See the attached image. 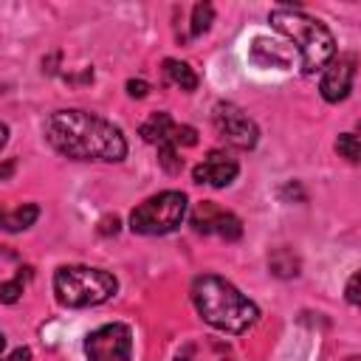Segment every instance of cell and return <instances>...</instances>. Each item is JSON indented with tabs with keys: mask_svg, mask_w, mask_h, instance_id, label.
Listing matches in <instances>:
<instances>
[{
	"mask_svg": "<svg viewBox=\"0 0 361 361\" xmlns=\"http://www.w3.org/2000/svg\"><path fill=\"white\" fill-rule=\"evenodd\" d=\"M45 141L71 161H104L116 164L127 155L121 130L87 110H56L45 118Z\"/></svg>",
	"mask_w": 361,
	"mask_h": 361,
	"instance_id": "obj_1",
	"label": "cell"
},
{
	"mask_svg": "<svg viewBox=\"0 0 361 361\" xmlns=\"http://www.w3.org/2000/svg\"><path fill=\"white\" fill-rule=\"evenodd\" d=\"M192 302L197 316L223 333H245L259 319V307L217 274H203L192 282Z\"/></svg>",
	"mask_w": 361,
	"mask_h": 361,
	"instance_id": "obj_2",
	"label": "cell"
},
{
	"mask_svg": "<svg viewBox=\"0 0 361 361\" xmlns=\"http://www.w3.org/2000/svg\"><path fill=\"white\" fill-rule=\"evenodd\" d=\"M268 20L274 23V28L279 34H285L299 48V54H302V71L305 73L324 71V65L336 56V37H333V31L322 20L305 14L302 8L276 6V8H271V17Z\"/></svg>",
	"mask_w": 361,
	"mask_h": 361,
	"instance_id": "obj_3",
	"label": "cell"
},
{
	"mask_svg": "<svg viewBox=\"0 0 361 361\" xmlns=\"http://www.w3.org/2000/svg\"><path fill=\"white\" fill-rule=\"evenodd\" d=\"M118 290V282L104 268L90 265H62L54 274L56 302L65 307H93L107 302Z\"/></svg>",
	"mask_w": 361,
	"mask_h": 361,
	"instance_id": "obj_4",
	"label": "cell"
},
{
	"mask_svg": "<svg viewBox=\"0 0 361 361\" xmlns=\"http://www.w3.org/2000/svg\"><path fill=\"white\" fill-rule=\"evenodd\" d=\"M186 209H189V200L183 192H178V189L158 192L130 212V231L144 234V237L169 234L183 223Z\"/></svg>",
	"mask_w": 361,
	"mask_h": 361,
	"instance_id": "obj_5",
	"label": "cell"
},
{
	"mask_svg": "<svg viewBox=\"0 0 361 361\" xmlns=\"http://www.w3.org/2000/svg\"><path fill=\"white\" fill-rule=\"evenodd\" d=\"M87 361H130L133 358V330L124 322H107L85 336Z\"/></svg>",
	"mask_w": 361,
	"mask_h": 361,
	"instance_id": "obj_6",
	"label": "cell"
},
{
	"mask_svg": "<svg viewBox=\"0 0 361 361\" xmlns=\"http://www.w3.org/2000/svg\"><path fill=\"white\" fill-rule=\"evenodd\" d=\"M212 121H214L217 135L228 147H234V149H254V144L259 138V130L248 118V113H243L234 102H217L214 110H212Z\"/></svg>",
	"mask_w": 361,
	"mask_h": 361,
	"instance_id": "obj_7",
	"label": "cell"
},
{
	"mask_svg": "<svg viewBox=\"0 0 361 361\" xmlns=\"http://www.w3.org/2000/svg\"><path fill=\"white\" fill-rule=\"evenodd\" d=\"M189 223H192V228H195L197 234H217V237H223V240H228V243H234V240L243 237V223H240V217H237L234 212L220 209V206L212 203V200L197 203V206L192 209V214H189Z\"/></svg>",
	"mask_w": 361,
	"mask_h": 361,
	"instance_id": "obj_8",
	"label": "cell"
},
{
	"mask_svg": "<svg viewBox=\"0 0 361 361\" xmlns=\"http://www.w3.org/2000/svg\"><path fill=\"white\" fill-rule=\"evenodd\" d=\"M353 79H355V56L353 54L333 56L324 65V73H322V82H319L322 99L330 102V104L344 102L350 96V90H353Z\"/></svg>",
	"mask_w": 361,
	"mask_h": 361,
	"instance_id": "obj_9",
	"label": "cell"
},
{
	"mask_svg": "<svg viewBox=\"0 0 361 361\" xmlns=\"http://www.w3.org/2000/svg\"><path fill=\"white\" fill-rule=\"evenodd\" d=\"M240 172V164L223 152V149H212L195 169H192V178L195 183H206V186H214V189H223L228 186Z\"/></svg>",
	"mask_w": 361,
	"mask_h": 361,
	"instance_id": "obj_10",
	"label": "cell"
},
{
	"mask_svg": "<svg viewBox=\"0 0 361 361\" xmlns=\"http://www.w3.org/2000/svg\"><path fill=\"white\" fill-rule=\"evenodd\" d=\"M172 130H175V121H172V116L169 113H164V110H158V113H152L144 124H141V138L147 141V144H164V141H172Z\"/></svg>",
	"mask_w": 361,
	"mask_h": 361,
	"instance_id": "obj_11",
	"label": "cell"
},
{
	"mask_svg": "<svg viewBox=\"0 0 361 361\" xmlns=\"http://www.w3.org/2000/svg\"><path fill=\"white\" fill-rule=\"evenodd\" d=\"M39 217V206L37 203H25L17 209H3L0 212V228L3 231H25L28 226H34V220Z\"/></svg>",
	"mask_w": 361,
	"mask_h": 361,
	"instance_id": "obj_12",
	"label": "cell"
},
{
	"mask_svg": "<svg viewBox=\"0 0 361 361\" xmlns=\"http://www.w3.org/2000/svg\"><path fill=\"white\" fill-rule=\"evenodd\" d=\"M164 79L169 82V85H175V87H180V90H195L197 87V73L192 71V65L189 62H180V59H164Z\"/></svg>",
	"mask_w": 361,
	"mask_h": 361,
	"instance_id": "obj_13",
	"label": "cell"
},
{
	"mask_svg": "<svg viewBox=\"0 0 361 361\" xmlns=\"http://www.w3.org/2000/svg\"><path fill=\"white\" fill-rule=\"evenodd\" d=\"M268 268H271L276 276L288 279V276H296V274H299V259H296L288 248H279V251H274V254H271Z\"/></svg>",
	"mask_w": 361,
	"mask_h": 361,
	"instance_id": "obj_14",
	"label": "cell"
},
{
	"mask_svg": "<svg viewBox=\"0 0 361 361\" xmlns=\"http://www.w3.org/2000/svg\"><path fill=\"white\" fill-rule=\"evenodd\" d=\"M25 279H31V268H20L14 279L3 282V285H0V302H3V305H14V302L23 296Z\"/></svg>",
	"mask_w": 361,
	"mask_h": 361,
	"instance_id": "obj_15",
	"label": "cell"
},
{
	"mask_svg": "<svg viewBox=\"0 0 361 361\" xmlns=\"http://www.w3.org/2000/svg\"><path fill=\"white\" fill-rule=\"evenodd\" d=\"M158 164H161V169L169 172V175H178V172L183 169V158H180V152H178V147H175L172 141L158 144Z\"/></svg>",
	"mask_w": 361,
	"mask_h": 361,
	"instance_id": "obj_16",
	"label": "cell"
},
{
	"mask_svg": "<svg viewBox=\"0 0 361 361\" xmlns=\"http://www.w3.org/2000/svg\"><path fill=\"white\" fill-rule=\"evenodd\" d=\"M212 20H214V8H212L209 3H197V6L192 8L189 37H200V34H206V31H209V25H212Z\"/></svg>",
	"mask_w": 361,
	"mask_h": 361,
	"instance_id": "obj_17",
	"label": "cell"
},
{
	"mask_svg": "<svg viewBox=\"0 0 361 361\" xmlns=\"http://www.w3.org/2000/svg\"><path fill=\"white\" fill-rule=\"evenodd\" d=\"M336 152H338L341 158H347L350 164H355V161H358V152H361V147H358V135H355V133H344V135H338V141H336Z\"/></svg>",
	"mask_w": 361,
	"mask_h": 361,
	"instance_id": "obj_18",
	"label": "cell"
},
{
	"mask_svg": "<svg viewBox=\"0 0 361 361\" xmlns=\"http://www.w3.org/2000/svg\"><path fill=\"white\" fill-rule=\"evenodd\" d=\"M127 93H130L133 99H144V96L149 93V85H147L144 79H130V82H127Z\"/></svg>",
	"mask_w": 361,
	"mask_h": 361,
	"instance_id": "obj_19",
	"label": "cell"
},
{
	"mask_svg": "<svg viewBox=\"0 0 361 361\" xmlns=\"http://www.w3.org/2000/svg\"><path fill=\"white\" fill-rule=\"evenodd\" d=\"M347 302L350 305H358V274H353L350 282H347Z\"/></svg>",
	"mask_w": 361,
	"mask_h": 361,
	"instance_id": "obj_20",
	"label": "cell"
},
{
	"mask_svg": "<svg viewBox=\"0 0 361 361\" xmlns=\"http://www.w3.org/2000/svg\"><path fill=\"white\" fill-rule=\"evenodd\" d=\"M3 361H31V350L28 347H17L8 358H3Z\"/></svg>",
	"mask_w": 361,
	"mask_h": 361,
	"instance_id": "obj_21",
	"label": "cell"
},
{
	"mask_svg": "<svg viewBox=\"0 0 361 361\" xmlns=\"http://www.w3.org/2000/svg\"><path fill=\"white\" fill-rule=\"evenodd\" d=\"M14 166H17V164H14V158H8V161H3V164H0V183L14 172Z\"/></svg>",
	"mask_w": 361,
	"mask_h": 361,
	"instance_id": "obj_22",
	"label": "cell"
},
{
	"mask_svg": "<svg viewBox=\"0 0 361 361\" xmlns=\"http://www.w3.org/2000/svg\"><path fill=\"white\" fill-rule=\"evenodd\" d=\"M175 361H192V347H183V350L175 355Z\"/></svg>",
	"mask_w": 361,
	"mask_h": 361,
	"instance_id": "obj_23",
	"label": "cell"
},
{
	"mask_svg": "<svg viewBox=\"0 0 361 361\" xmlns=\"http://www.w3.org/2000/svg\"><path fill=\"white\" fill-rule=\"evenodd\" d=\"M6 141H8V127H6L3 121H0V149L6 147Z\"/></svg>",
	"mask_w": 361,
	"mask_h": 361,
	"instance_id": "obj_24",
	"label": "cell"
},
{
	"mask_svg": "<svg viewBox=\"0 0 361 361\" xmlns=\"http://www.w3.org/2000/svg\"><path fill=\"white\" fill-rule=\"evenodd\" d=\"M3 350H6V336L0 333V353H3Z\"/></svg>",
	"mask_w": 361,
	"mask_h": 361,
	"instance_id": "obj_25",
	"label": "cell"
},
{
	"mask_svg": "<svg viewBox=\"0 0 361 361\" xmlns=\"http://www.w3.org/2000/svg\"><path fill=\"white\" fill-rule=\"evenodd\" d=\"M350 361H358V358H350Z\"/></svg>",
	"mask_w": 361,
	"mask_h": 361,
	"instance_id": "obj_26",
	"label": "cell"
}]
</instances>
